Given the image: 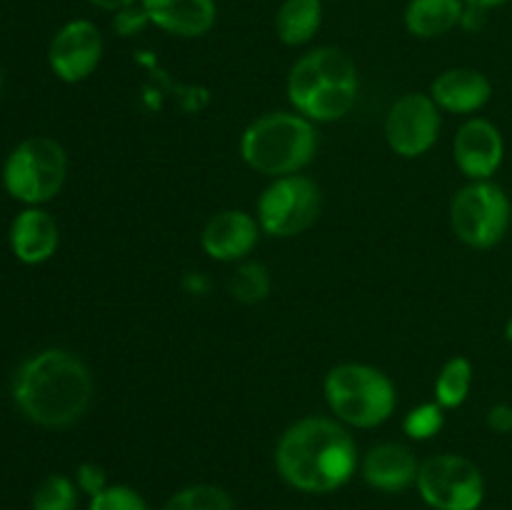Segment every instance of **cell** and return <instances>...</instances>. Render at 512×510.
Listing matches in <instances>:
<instances>
[{
    "mask_svg": "<svg viewBox=\"0 0 512 510\" xmlns=\"http://www.w3.org/2000/svg\"><path fill=\"white\" fill-rule=\"evenodd\" d=\"M230 293L240 303H260L270 293V273L263 263H243L230 278Z\"/></svg>",
    "mask_w": 512,
    "mask_h": 510,
    "instance_id": "23",
    "label": "cell"
},
{
    "mask_svg": "<svg viewBox=\"0 0 512 510\" xmlns=\"http://www.w3.org/2000/svg\"><path fill=\"white\" fill-rule=\"evenodd\" d=\"M318 133L313 120L300 113H268L250 123L240 138V155L270 178L295 175L315 158Z\"/></svg>",
    "mask_w": 512,
    "mask_h": 510,
    "instance_id": "4",
    "label": "cell"
},
{
    "mask_svg": "<svg viewBox=\"0 0 512 510\" xmlns=\"http://www.w3.org/2000/svg\"><path fill=\"white\" fill-rule=\"evenodd\" d=\"M163 510H235V503L228 490L210 483H198L170 495Z\"/></svg>",
    "mask_w": 512,
    "mask_h": 510,
    "instance_id": "21",
    "label": "cell"
},
{
    "mask_svg": "<svg viewBox=\"0 0 512 510\" xmlns=\"http://www.w3.org/2000/svg\"><path fill=\"white\" fill-rule=\"evenodd\" d=\"M505 3H510V0H465V5H473V8H483V10L500 8V5Z\"/></svg>",
    "mask_w": 512,
    "mask_h": 510,
    "instance_id": "31",
    "label": "cell"
},
{
    "mask_svg": "<svg viewBox=\"0 0 512 510\" xmlns=\"http://www.w3.org/2000/svg\"><path fill=\"white\" fill-rule=\"evenodd\" d=\"M260 238V223L245 210H223L213 215L200 235V245L205 253L220 263L243 260L253 253Z\"/></svg>",
    "mask_w": 512,
    "mask_h": 510,
    "instance_id": "13",
    "label": "cell"
},
{
    "mask_svg": "<svg viewBox=\"0 0 512 510\" xmlns=\"http://www.w3.org/2000/svg\"><path fill=\"white\" fill-rule=\"evenodd\" d=\"M288 98L300 115L318 123L345 118L358 100V68L340 48H315L290 68Z\"/></svg>",
    "mask_w": 512,
    "mask_h": 510,
    "instance_id": "3",
    "label": "cell"
},
{
    "mask_svg": "<svg viewBox=\"0 0 512 510\" xmlns=\"http://www.w3.org/2000/svg\"><path fill=\"white\" fill-rule=\"evenodd\" d=\"M13 400L33 423L43 428H68L88 413L93 375L88 365L68 350H40L15 370Z\"/></svg>",
    "mask_w": 512,
    "mask_h": 510,
    "instance_id": "2",
    "label": "cell"
},
{
    "mask_svg": "<svg viewBox=\"0 0 512 510\" xmlns=\"http://www.w3.org/2000/svg\"><path fill=\"white\" fill-rule=\"evenodd\" d=\"M455 163L470 180H490L505 158L503 133L485 118H470L460 125L453 143Z\"/></svg>",
    "mask_w": 512,
    "mask_h": 510,
    "instance_id": "12",
    "label": "cell"
},
{
    "mask_svg": "<svg viewBox=\"0 0 512 510\" xmlns=\"http://www.w3.org/2000/svg\"><path fill=\"white\" fill-rule=\"evenodd\" d=\"M145 25H150V18H148V13H145L143 5H140V3L130 5V8H125V10H120V13H115V20H113L115 33L125 35V38L140 33Z\"/></svg>",
    "mask_w": 512,
    "mask_h": 510,
    "instance_id": "27",
    "label": "cell"
},
{
    "mask_svg": "<svg viewBox=\"0 0 512 510\" xmlns=\"http://www.w3.org/2000/svg\"><path fill=\"white\" fill-rule=\"evenodd\" d=\"M440 125L438 103L425 93H408L390 108L385 118V138L393 153L418 158L438 143Z\"/></svg>",
    "mask_w": 512,
    "mask_h": 510,
    "instance_id": "10",
    "label": "cell"
},
{
    "mask_svg": "<svg viewBox=\"0 0 512 510\" xmlns=\"http://www.w3.org/2000/svg\"><path fill=\"white\" fill-rule=\"evenodd\" d=\"M323 195L305 175H283L263 190L258 200L260 230L275 238H293L318 220Z\"/></svg>",
    "mask_w": 512,
    "mask_h": 510,
    "instance_id": "9",
    "label": "cell"
},
{
    "mask_svg": "<svg viewBox=\"0 0 512 510\" xmlns=\"http://www.w3.org/2000/svg\"><path fill=\"white\" fill-rule=\"evenodd\" d=\"M325 398L330 410L353 428H378L398 405L393 380L365 363L335 365L325 375Z\"/></svg>",
    "mask_w": 512,
    "mask_h": 510,
    "instance_id": "5",
    "label": "cell"
},
{
    "mask_svg": "<svg viewBox=\"0 0 512 510\" xmlns=\"http://www.w3.org/2000/svg\"><path fill=\"white\" fill-rule=\"evenodd\" d=\"M445 425V408L440 403H423L410 410L403 420V430L413 440H430Z\"/></svg>",
    "mask_w": 512,
    "mask_h": 510,
    "instance_id": "24",
    "label": "cell"
},
{
    "mask_svg": "<svg viewBox=\"0 0 512 510\" xmlns=\"http://www.w3.org/2000/svg\"><path fill=\"white\" fill-rule=\"evenodd\" d=\"M505 338H508V343L512 345V318L508 320V325H505Z\"/></svg>",
    "mask_w": 512,
    "mask_h": 510,
    "instance_id": "32",
    "label": "cell"
},
{
    "mask_svg": "<svg viewBox=\"0 0 512 510\" xmlns=\"http://www.w3.org/2000/svg\"><path fill=\"white\" fill-rule=\"evenodd\" d=\"M488 425L495 433H512V405H493V408L488 410Z\"/></svg>",
    "mask_w": 512,
    "mask_h": 510,
    "instance_id": "28",
    "label": "cell"
},
{
    "mask_svg": "<svg viewBox=\"0 0 512 510\" xmlns=\"http://www.w3.org/2000/svg\"><path fill=\"white\" fill-rule=\"evenodd\" d=\"M88 510H150L143 495L130 485H108L90 498Z\"/></svg>",
    "mask_w": 512,
    "mask_h": 510,
    "instance_id": "25",
    "label": "cell"
},
{
    "mask_svg": "<svg viewBox=\"0 0 512 510\" xmlns=\"http://www.w3.org/2000/svg\"><path fill=\"white\" fill-rule=\"evenodd\" d=\"M512 205L508 193L493 180H473L450 203V225L458 240L475 250L495 248L508 235Z\"/></svg>",
    "mask_w": 512,
    "mask_h": 510,
    "instance_id": "7",
    "label": "cell"
},
{
    "mask_svg": "<svg viewBox=\"0 0 512 510\" xmlns=\"http://www.w3.org/2000/svg\"><path fill=\"white\" fill-rule=\"evenodd\" d=\"M490 95H493V85L488 75L473 68L445 70L433 80V88H430V98L438 103L440 110L458 115L478 113L490 103Z\"/></svg>",
    "mask_w": 512,
    "mask_h": 510,
    "instance_id": "17",
    "label": "cell"
},
{
    "mask_svg": "<svg viewBox=\"0 0 512 510\" xmlns=\"http://www.w3.org/2000/svg\"><path fill=\"white\" fill-rule=\"evenodd\" d=\"M150 25L178 38H200L218 20L215 0H140Z\"/></svg>",
    "mask_w": 512,
    "mask_h": 510,
    "instance_id": "16",
    "label": "cell"
},
{
    "mask_svg": "<svg viewBox=\"0 0 512 510\" xmlns=\"http://www.w3.org/2000/svg\"><path fill=\"white\" fill-rule=\"evenodd\" d=\"M103 58V35L90 20H70L48 45L50 70L63 83H80L90 78Z\"/></svg>",
    "mask_w": 512,
    "mask_h": 510,
    "instance_id": "11",
    "label": "cell"
},
{
    "mask_svg": "<svg viewBox=\"0 0 512 510\" xmlns=\"http://www.w3.org/2000/svg\"><path fill=\"white\" fill-rule=\"evenodd\" d=\"M420 463L413 450L400 443H380L360 460V475L380 493H403L418 480Z\"/></svg>",
    "mask_w": 512,
    "mask_h": 510,
    "instance_id": "14",
    "label": "cell"
},
{
    "mask_svg": "<svg viewBox=\"0 0 512 510\" xmlns=\"http://www.w3.org/2000/svg\"><path fill=\"white\" fill-rule=\"evenodd\" d=\"M88 3L100 10H108V13H120V10L130 8V5L140 3V0H88Z\"/></svg>",
    "mask_w": 512,
    "mask_h": 510,
    "instance_id": "30",
    "label": "cell"
},
{
    "mask_svg": "<svg viewBox=\"0 0 512 510\" xmlns=\"http://www.w3.org/2000/svg\"><path fill=\"white\" fill-rule=\"evenodd\" d=\"M470 388H473V363L463 355H455L443 365L435 380V403L443 405L445 410L460 408L468 400Z\"/></svg>",
    "mask_w": 512,
    "mask_h": 510,
    "instance_id": "20",
    "label": "cell"
},
{
    "mask_svg": "<svg viewBox=\"0 0 512 510\" xmlns=\"http://www.w3.org/2000/svg\"><path fill=\"white\" fill-rule=\"evenodd\" d=\"M75 483H78L80 493H85L88 498L103 493L108 488V475L100 468L98 463H80L78 470H75Z\"/></svg>",
    "mask_w": 512,
    "mask_h": 510,
    "instance_id": "26",
    "label": "cell"
},
{
    "mask_svg": "<svg viewBox=\"0 0 512 510\" xmlns=\"http://www.w3.org/2000/svg\"><path fill=\"white\" fill-rule=\"evenodd\" d=\"M323 25V3L320 0H283L275 13V33L285 45L310 43Z\"/></svg>",
    "mask_w": 512,
    "mask_h": 510,
    "instance_id": "19",
    "label": "cell"
},
{
    "mask_svg": "<svg viewBox=\"0 0 512 510\" xmlns=\"http://www.w3.org/2000/svg\"><path fill=\"white\" fill-rule=\"evenodd\" d=\"M68 178V155L53 138L35 135L10 150L3 165V185L28 208L53 200Z\"/></svg>",
    "mask_w": 512,
    "mask_h": 510,
    "instance_id": "6",
    "label": "cell"
},
{
    "mask_svg": "<svg viewBox=\"0 0 512 510\" xmlns=\"http://www.w3.org/2000/svg\"><path fill=\"white\" fill-rule=\"evenodd\" d=\"M418 493L433 510H478L485 500V478L465 455L443 453L420 463Z\"/></svg>",
    "mask_w": 512,
    "mask_h": 510,
    "instance_id": "8",
    "label": "cell"
},
{
    "mask_svg": "<svg viewBox=\"0 0 512 510\" xmlns=\"http://www.w3.org/2000/svg\"><path fill=\"white\" fill-rule=\"evenodd\" d=\"M8 240L10 250L20 263L40 265L53 258L58 250L60 230L53 215L45 213L40 205H33L15 215Z\"/></svg>",
    "mask_w": 512,
    "mask_h": 510,
    "instance_id": "15",
    "label": "cell"
},
{
    "mask_svg": "<svg viewBox=\"0 0 512 510\" xmlns=\"http://www.w3.org/2000/svg\"><path fill=\"white\" fill-rule=\"evenodd\" d=\"M0 90H3V68H0Z\"/></svg>",
    "mask_w": 512,
    "mask_h": 510,
    "instance_id": "33",
    "label": "cell"
},
{
    "mask_svg": "<svg viewBox=\"0 0 512 510\" xmlns=\"http://www.w3.org/2000/svg\"><path fill=\"white\" fill-rule=\"evenodd\" d=\"M465 13V0H410L405 8V28L415 38H440L458 28Z\"/></svg>",
    "mask_w": 512,
    "mask_h": 510,
    "instance_id": "18",
    "label": "cell"
},
{
    "mask_svg": "<svg viewBox=\"0 0 512 510\" xmlns=\"http://www.w3.org/2000/svg\"><path fill=\"white\" fill-rule=\"evenodd\" d=\"M485 13H488V10L473 8V5H465V13H463V20H460V25H465L468 30L483 28Z\"/></svg>",
    "mask_w": 512,
    "mask_h": 510,
    "instance_id": "29",
    "label": "cell"
},
{
    "mask_svg": "<svg viewBox=\"0 0 512 510\" xmlns=\"http://www.w3.org/2000/svg\"><path fill=\"white\" fill-rule=\"evenodd\" d=\"M275 468L290 488L313 495L333 493L358 470V445L338 420L303 418L278 440Z\"/></svg>",
    "mask_w": 512,
    "mask_h": 510,
    "instance_id": "1",
    "label": "cell"
},
{
    "mask_svg": "<svg viewBox=\"0 0 512 510\" xmlns=\"http://www.w3.org/2000/svg\"><path fill=\"white\" fill-rule=\"evenodd\" d=\"M78 483L63 473L40 480L33 493V510H78Z\"/></svg>",
    "mask_w": 512,
    "mask_h": 510,
    "instance_id": "22",
    "label": "cell"
}]
</instances>
